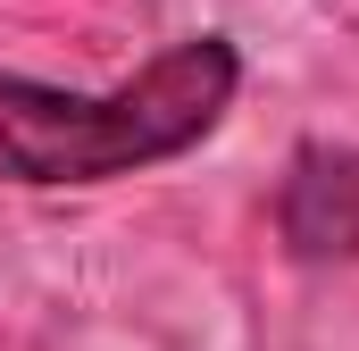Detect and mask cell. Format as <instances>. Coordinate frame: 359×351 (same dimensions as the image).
Masks as SVG:
<instances>
[{
	"label": "cell",
	"instance_id": "cell-2",
	"mask_svg": "<svg viewBox=\"0 0 359 351\" xmlns=\"http://www.w3.org/2000/svg\"><path fill=\"white\" fill-rule=\"evenodd\" d=\"M276 226L292 260L359 267V151L351 143H301L276 184Z\"/></svg>",
	"mask_w": 359,
	"mask_h": 351
},
{
	"label": "cell",
	"instance_id": "cell-1",
	"mask_svg": "<svg viewBox=\"0 0 359 351\" xmlns=\"http://www.w3.org/2000/svg\"><path fill=\"white\" fill-rule=\"evenodd\" d=\"M243 59L226 34H192L109 92H67L0 76V184H117L134 168L184 159L234 109Z\"/></svg>",
	"mask_w": 359,
	"mask_h": 351
}]
</instances>
